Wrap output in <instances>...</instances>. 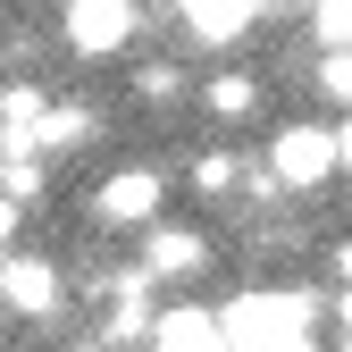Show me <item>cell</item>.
<instances>
[{
    "instance_id": "cell-1",
    "label": "cell",
    "mask_w": 352,
    "mask_h": 352,
    "mask_svg": "<svg viewBox=\"0 0 352 352\" xmlns=\"http://www.w3.org/2000/svg\"><path fill=\"white\" fill-rule=\"evenodd\" d=\"M344 168V151H336V126H319V118H294V126H277V143H269V185L277 193H319L327 176Z\"/></svg>"
},
{
    "instance_id": "cell-2",
    "label": "cell",
    "mask_w": 352,
    "mask_h": 352,
    "mask_svg": "<svg viewBox=\"0 0 352 352\" xmlns=\"http://www.w3.org/2000/svg\"><path fill=\"white\" fill-rule=\"evenodd\" d=\"M135 25H143L135 0H76V9L59 17V42L76 59H118L126 42H135Z\"/></svg>"
},
{
    "instance_id": "cell-3",
    "label": "cell",
    "mask_w": 352,
    "mask_h": 352,
    "mask_svg": "<svg viewBox=\"0 0 352 352\" xmlns=\"http://www.w3.org/2000/svg\"><path fill=\"white\" fill-rule=\"evenodd\" d=\"M59 302H67V277L42 252H0V311L42 327V319H59Z\"/></svg>"
},
{
    "instance_id": "cell-4",
    "label": "cell",
    "mask_w": 352,
    "mask_h": 352,
    "mask_svg": "<svg viewBox=\"0 0 352 352\" xmlns=\"http://www.w3.org/2000/svg\"><path fill=\"white\" fill-rule=\"evenodd\" d=\"M93 210L109 218V227H151V210H160V168H118V176H101Z\"/></svg>"
},
{
    "instance_id": "cell-5",
    "label": "cell",
    "mask_w": 352,
    "mask_h": 352,
    "mask_svg": "<svg viewBox=\"0 0 352 352\" xmlns=\"http://www.w3.org/2000/svg\"><path fill=\"white\" fill-rule=\"evenodd\" d=\"M252 25H260L252 0H193V9H185V34L201 42V51H235Z\"/></svg>"
},
{
    "instance_id": "cell-6",
    "label": "cell",
    "mask_w": 352,
    "mask_h": 352,
    "mask_svg": "<svg viewBox=\"0 0 352 352\" xmlns=\"http://www.w3.org/2000/svg\"><path fill=\"white\" fill-rule=\"evenodd\" d=\"M151 352H227V327H218L210 311H160Z\"/></svg>"
},
{
    "instance_id": "cell-7",
    "label": "cell",
    "mask_w": 352,
    "mask_h": 352,
    "mask_svg": "<svg viewBox=\"0 0 352 352\" xmlns=\"http://www.w3.org/2000/svg\"><path fill=\"white\" fill-rule=\"evenodd\" d=\"M210 260V243L193 235V227H160L151 243H143V277H193Z\"/></svg>"
},
{
    "instance_id": "cell-8",
    "label": "cell",
    "mask_w": 352,
    "mask_h": 352,
    "mask_svg": "<svg viewBox=\"0 0 352 352\" xmlns=\"http://www.w3.org/2000/svg\"><path fill=\"white\" fill-rule=\"evenodd\" d=\"M93 101H51V118H42V151H76V143H93Z\"/></svg>"
},
{
    "instance_id": "cell-9",
    "label": "cell",
    "mask_w": 352,
    "mask_h": 352,
    "mask_svg": "<svg viewBox=\"0 0 352 352\" xmlns=\"http://www.w3.org/2000/svg\"><path fill=\"white\" fill-rule=\"evenodd\" d=\"M201 109L210 118H252L260 109V76H210L201 84Z\"/></svg>"
},
{
    "instance_id": "cell-10",
    "label": "cell",
    "mask_w": 352,
    "mask_h": 352,
    "mask_svg": "<svg viewBox=\"0 0 352 352\" xmlns=\"http://www.w3.org/2000/svg\"><path fill=\"white\" fill-rule=\"evenodd\" d=\"M311 34H319V51H327V59H344V51H352V0L311 9Z\"/></svg>"
},
{
    "instance_id": "cell-11",
    "label": "cell",
    "mask_w": 352,
    "mask_h": 352,
    "mask_svg": "<svg viewBox=\"0 0 352 352\" xmlns=\"http://www.w3.org/2000/svg\"><path fill=\"white\" fill-rule=\"evenodd\" d=\"M235 176H243L235 151H201V160H193V185H201V193H235Z\"/></svg>"
},
{
    "instance_id": "cell-12",
    "label": "cell",
    "mask_w": 352,
    "mask_h": 352,
    "mask_svg": "<svg viewBox=\"0 0 352 352\" xmlns=\"http://www.w3.org/2000/svg\"><path fill=\"white\" fill-rule=\"evenodd\" d=\"M135 93H143V101H176V93H185V76H176L168 59H151V67H143V84H135Z\"/></svg>"
},
{
    "instance_id": "cell-13",
    "label": "cell",
    "mask_w": 352,
    "mask_h": 352,
    "mask_svg": "<svg viewBox=\"0 0 352 352\" xmlns=\"http://www.w3.org/2000/svg\"><path fill=\"white\" fill-rule=\"evenodd\" d=\"M319 84H327V101H344V118H352V51L344 59H319Z\"/></svg>"
},
{
    "instance_id": "cell-14",
    "label": "cell",
    "mask_w": 352,
    "mask_h": 352,
    "mask_svg": "<svg viewBox=\"0 0 352 352\" xmlns=\"http://www.w3.org/2000/svg\"><path fill=\"white\" fill-rule=\"evenodd\" d=\"M9 243H17V201L0 193V252H9Z\"/></svg>"
},
{
    "instance_id": "cell-15",
    "label": "cell",
    "mask_w": 352,
    "mask_h": 352,
    "mask_svg": "<svg viewBox=\"0 0 352 352\" xmlns=\"http://www.w3.org/2000/svg\"><path fill=\"white\" fill-rule=\"evenodd\" d=\"M336 277H344V294H352V243H336Z\"/></svg>"
},
{
    "instance_id": "cell-16",
    "label": "cell",
    "mask_w": 352,
    "mask_h": 352,
    "mask_svg": "<svg viewBox=\"0 0 352 352\" xmlns=\"http://www.w3.org/2000/svg\"><path fill=\"white\" fill-rule=\"evenodd\" d=\"M336 151H344V168H352V118H344V126H336Z\"/></svg>"
},
{
    "instance_id": "cell-17",
    "label": "cell",
    "mask_w": 352,
    "mask_h": 352,
    "mask_svg": "<svg viewBox=\"0 0 352 352\" xmlns=\"http://www.w3.org/2000/svg\"><path fill=\"white\" fill-rule=\"evenodd\" d=\"M67 352H109V344H67Z\"/></svg>"
},
{
    "instance_id": "cell-18",
    "label": "cell",
    "mask_w": 352,
    "mask_h": 352,
    "mask_svg": "<svg viewBox=\"0 0 352 352\" xmlns=\"http://www.w3.org/2000/svg\"><path fill=\"white\" fill-rule=\"evenodd\" d=\"M285 352H319V344H285Z\"/></svg>"
},
{
    "instance_id": "cell-19",
    "label": "cell",
    "mask_w": 352,
    "mask_h": 352,
    "mask_svg": "<svg viewBox=\"0 0 352 352\" xmlns=\"http://www.w3.org/2000/svg\"><path fill=\"white\" fill-rule=\"evenodd\" d=\"M344 352H352V336H344Z\"/></svg>"
}]
</instances>
